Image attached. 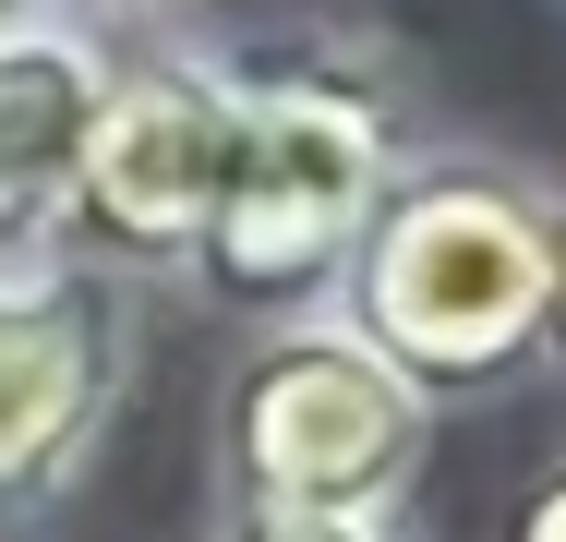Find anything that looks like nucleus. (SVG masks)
<instances>
[{"label":"nucleus","instance_id":"f03ea898","mask_svg":"<svg viewBox=\"0 0 566 542\" xmlns=\"http://www.w3.org/2000/svg\"><path fill=\"white\" fill-rule=\"evenodd\" d=\"M229 73V181L193 241V278L229 314H302L338 290L374 194L398 181V97L338 49H218Z\"/></svg>","mask_w":566,"mask_h":542},{"label":"nucleus","instance_id":"0eeeda50","mask_svg":"<svg viewBox=\"0 0 566 542\" xmlns=\"http://www.w3.org/2000/svg\"><path fill=\"white\" fill-rule=\"evenodd\" d=\"M218 542H386V519H253V507H229Z\"/></svg>","mask_w":566,"mask_h":542},{"label":"nucleus","instance_id":"6e6552de","mask_svg":"<svg viewBox=\"0 0 566 542\" xmlns=\"http://www.w3.org/2000/svg\"><path fill=\"white\" fill-rule=\"evenodd\" d=\"M506 542H566V458L518 494V507H506Z\"/></svg>","mask_w":566,"mask_h":542},{"label":"nucleus","instance_id":"20e7f679","mask_svg":"<svg viewBox=\"0 0 566 542\" xmlns=\"http://www.w3.org/2000/svg\"><path fill=\"white\" fill-rule=\"evenodd\" d=\"M229 181V73L206 49L169 61H109V108L85 133L73 206H61V265L85 278H169L193 265Z\"/></svg>","mask_w":566,"mask_h":542},{"label":"nucleus","instance_id":"423d86ee","mask_svg":"<svg viewBox=\"0 0 566 542\" xmlns=\"http://www.w3.org/2000/svg\"><path fill=\"white\" fill-rule=\"evenodd\" d=\"M97 108H109L97 24L36 12V24L0 37V278L61 253V206H73V169H85Z\"/></svg>","mask_w":566,"mask_h":542},{"label":"nucleus","instance_id":"f257e3e1","mask_svg":"<svg viewBox=\"0 0 566 542\" xmlns=\"http://www.w3.org/2000/svg\"><path fill=\"white\" fill-rule=\"evenodd\" d=\"M555 206L494 157L398 169L338 265V325L422 398H470L543 350Z\"/></svg>","mask_w":566,"mask_h":542},{"label":"nucleus","instance_id":"9d476101","mask_svg":"<svg viewBox=\"0 0 566 542\" xmlns=\"http://www.w3.org/2000/svg\"><path fill=\"white\" fill-rule=\"evenodd\" d=\"M61 24H120V12H157V0H49Z\"/></svg>","mask_w":566,"mask_h":542},{"label":"nucleus","instance_id":"9b49d317","mask_svg":"<svg viewBox=\"0 0 566 542\" xmlns=\"http://www.w3.org/2000/svg\"><path fill=\"white\" fill-rule=\"evenodd\" d=\"M36 12H49V0H0V37H12V24H36Z\"/></svg>","mask_w":566,"mask_h":542},{"label":"nucleus","instance_id":"39448f33","mask_svg":"<svg viewBox=\"0 0 566 542\" xmlns=\"http://www.w3.org/2000/svg\"><path fill=\"white\" fill-rule=\"evenodd\" d=\"M120 362H133V302L120 278L85 265H12L0 278V531L36 519L120 398Z\"/></svg>","mask_w":566,"mask_h":542},{"label":"nucleus","instance_id":"7ed1b4c3","mask_svg":"<svg viewBox=\"0 0 566 542\" xmlns=\"http://www.w3.org/2000/svg\"><path fill=\"white\" fill-rule=\"evenodd\" d=\"M422 386H398L338 314L277 325L218 398V470L253 519H386L422 470Z\"/></svg>","mask_w":566,"mask_h":542},{"label":"nucleus","instance_id":"1a4fd4ad","mask_svg":"<svg viewBox=\"0 0 566 542\" xmlns=\"http://www.w3.org/2000/svg\"><path fill=\"white\" fill-rule=\"evenodd\" d=\"M543 337L566 350V206H555V290H543Z\"/></svg>","mask_w":566,"mask_h":542}]
</instances>
